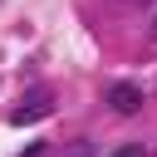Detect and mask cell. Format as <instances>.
Listing matches in <instances>:
<instances>
[{
    "label": "cell",
    "mask_w": 157,
    "mask_h": 157,
    "mask_svg": "<svg viewBox=\"0 0 157 157\" xmlns=\"http://www.w3.org/2000/svg\"><path fill=\"white\" fill-rule=\"evenodd\" d=\"M49 108H54V98H49V93H34L29 103H20V108H15V128H29V123H34V118H44Z\"/></svg>",
    "instance_id": "2"
},
{
    "label": "cell",
    "mask_w": 157,
    "mask_h": 157,
    "mask_svg": "<svg viewBox=\"0 0 157 157\" xmlns=\"http://www.w3.org/2000/svg\"><path fill=\"white\" fill-rule=\"evenodd\" d=\"M152 34H157V10H152Z\"/></svg>",
    "instance_id": "5"
},
{
    "label": "cell",
    "mask_w": 157,
    "mask_h": 157,
    "mask_svg": "<svg viewBox=\"0 0 157 157\" xmlns=\"http://www.w3.org/2000/svg\"><path fill=\"white\" fill-rule=\"evenodd\" d=\"M113 157H147V147H142V142H123Z\"/></svg>",
    "instance_id": "3"
},
{
    "label": "cell",
    "mask_w": 157,
    "mask_h": 157,
    "mask_svg": "<svg viewBox=\"0 0 157 157\" xmlns=\"http://www.w3.org/2000/svg\"><path fill=\"white\" fill-rule=\"evenodd\" d=\"M64 157H98V152H93V142H74V147H69Z\"/></svg>",
    "instance_id": "4"
},
{
    "label": "cell",
    "mask_w": 157,
    "mask_h": 157,
    "mask_svg": "<svg viewBox=\"0 0 157 157\" xmlns=\"http://www.w3.org/2000/svg\"><path fill=\"white\" fill-rule=\"evenodd\" d=\"M108 108H113V113H137V108H142V88L113 83V88H108Z\"/></svg>",
    "instance_id": "1"
}]
</instances>
